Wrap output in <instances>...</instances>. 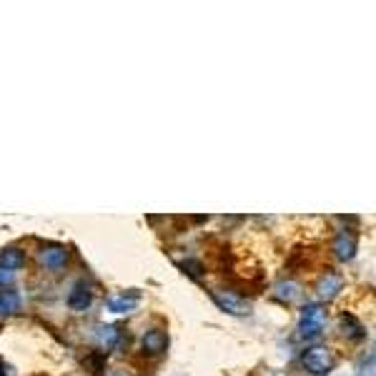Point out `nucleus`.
<instances>
[{
  "mask_svg": "<svg viewBox=\"0 0 376 376\" xmlns=\"http://www.w3.org/2000/svg\"><path fill=\"white\" fill-rule=\"evenodd\" d=\"M274 296L279 299V301H284V304H294V301H299V299H301V286H299V284H294V281H281V284H276Z\"/></svg>",
  "mask_w": 376,
  "mask_h": 376,
  "instance_id": "ddd939ff",
  "label": "nucleus"
},
{
  "mask_svg": "<svg viewBox=\"0 0 376 376\" xmlns=\"http://www.w3.org/2000/svg\"><path fill=\"white\" fill-rule=\"evenodd\" d=\"M334 364H336L334 354L326 346H308L301 354V366L313 376H326L328 371L334 369Z\"/></svg>",
  "mask_w": 376,
  "mask_h": 376,
  "instance_id": "f03ea898",
  "label": "nucleus"
},
{
  "mask_svg": "<svg viewBox=\"0 0 376 376\" xmlns=\"http://www.w3.org/2000/svg\"><path fill=\"white\" fill-rule=\"evenodd\" d=\"M326 326V308L321 304H306L299 316V336L301 339H316Z\"/></svg>",
  "mask_w": 376,
  "mask_h": 376,
  "instance_id": "f257e3e1",
  "label": "nucleus"
},
{
  "mask_svg": "<svg viewBox=\"0 0 376 376\" xmlns=\"http://www.w3.org/2000/svg\"><path fill=\"white\" fill-rule=\"evenodd\" d=\"M0 376H8V371H6V366L0 364Z\"/></svg>",
  "mask_w": 376,
  "mask_h": 376,
  "instance_id": "6ab92c4d",
  "label": "nucleus"
},
{
  "mask_svg": "<svg viewBox=\"0 0 376 376\" xmlns=\"http://www.w3.org/2000/svg\"><path fill=\"white\" fill-rule=\"evenodd\" d=\"M0 266L16 274L18 269H23V266H26V254H23L18 246H8V249L0 251Z\"/></svg>",
  "mask_w": 376,
  "mask_h": 376,
  "instance_id": "9d476101",
  "label": "nucleus"
},
{
  "mask_svg": "<svg viewBox=\"0 0 376 376\" xmlns=\"http://www.w3.org/2000/svg\"><path fill=\"white\" fill-rule=\"evenodd\" d=\"M108 311H113V313H131V311H136V306H138V294H118V296H111L108 299Z\"/></svg>",
  "mask_w": 376,
  "mask_h": 376,
  "instance_id": "9b49d317",
  "label": "nucleus"
},
{
  "mask_svg": "<svg viewBox=\"0 0 376 376\" xmlns=\"http://www.w3.org/2000/svg\"><path fill=\"white\" fill-rule=\"evenodd\" d=\"M361 376H374V354L369 356V366H361Z\"/></svg>",
  "mask_w": 376,
  "mask_h": 376,
  "instance_id": "a211bd4d",
  "label": "nucleus"
},
{
  "mask_svg": "<svg viewBox=\"0 0 376 376\" xmlns=\"http://www.w3.org/2000/svg\"><path fill=\"white\" fill-rule=\"evenodd\" d=\"M339 323H341V331H344L346 339H351V341H361V339H364V336H366L364 323H361L356 316H351V313H341Z\"/></svg>",
  "mask_w": 376,
  "mask_h": 376,
  "instance_id": "1a4fd4ad",
  "label": "nucleus"
},
{
  "mask_svg": "<svg viewBox=\"0 0 376 376\" xmlns=\"http://www.w3.org/2000/svg\"><path fill=\"white\" fill-rule=\"evenodd\" d=\"M23 306V299L18 291H13V289H3L0 291V316H13V313H18Z\"/></svg>",
  "mask_w": 376,
  "mask_h": 376,
  "instance_id": "f8f14e48",
  "label": "nucleus"
},
{
  "mask_svg": "<svg viewBox=\"0 0 376 376\" xmlns=\"http://www.w3.org/2000/svg\"><path fill=\"white\" fill-rule=\"evenodd\" d=\"M334 254H336V259H341V261H351V259H354V254H356V239L351 236L349 231H341L339 236L334 239Z\"/></svg>",
  "mask_w": 376,
  "mask_h": 376,
  "instance_id": "6e6552de",
  "label": "nucleus"
},
{
  "mask_svg": "<svg viewBox=\"0 0 376 376\" xmlns=\"http://www.w3.org/2000/svg\"><path fill=\"white\" fill-rule=\"evenodd\" d=\"M96 339H98V344H101L103 349H113V346L118 344V339H121V331H118L116 326H111V323H98V326H96Z\"/></svg>",
  "mask_w": 376,
  "mask_h": 376,
  "instance_id": "4468645a",
  "label": "nucleus"
},
{
  "mask_svg": "<svg viewBox=\"0 0 376 376\" xmlns=\"http://www.w3.org/2000/svg\"><path fill=\"white\" fill-rule=\"evenodd\" d=\"M68 259H70L68 249H65V246H58V244L43 246V249L38 251V264L48 271H60L65 264H68Z\"/></svg>",
  "mask_w": 376,
  "mask_h": 376,
  "instance_id": "20e7f679",
  "label": "nucleus"
},
{
  "mask_svg": "<svg viewBox=\"0 0 376 376\" xmlns=\"http://www.w3.org/2000/svg\"><path fill=\"white\" fill-rule=\"evenodd\" d=\"M213 301L218 304V308L226 313H233V316H249L251 313V304L246 299L236 296L231 291H211Z\"/></svg>",
  "mask_w": 376,
  "mask_h": 376,
  "instance_id": "7ed1b4c3",
  "label": "nucleus"
},
{
  "mask_svg": "<svg viewBox=\"0 0 376 376\" xmlns=\"http://www.w3.org/2000/svg\"><path fill=\"white\" fill-rule=\"evenodd\" d=\"M103 359H106V354H103V351L88 356V366L93 369V374H103Z\"/></svg>",
  "mask_w": 376,
  "mask_h": 376,
  "instance_id": "dca6fc26",
  "label": "nucleus"
},
{
  "mask_svg": "<svg viewBox=\"0 0 376 376\" xmlns=\"http://www.w3.org/2000/svg\"><path fill=\"white\" fill-rule=\"evenodd\" d=\"M13 279H16V274L0 266V286H3V289H6V286H11V284H13Z\"/></svg>",
  "mask_w": 376,
  "mask_h": 376,
  "instance_id": "f3484780",
  "label": "nucleus"
},
{
  "mask_svg": "<svg viewBox=\"0 0 376 376\" xmlns=\"http://www.w3.org/2000/svg\"><path fill=\"white\" fill-rule=\"evenodd\" d=\"M166 346H168V336H166L163 328H151V331H146L144 334V339H141V349L151 356L163 354Z\"/></svg>",
  "mask_w": 376,
  "mask_h": 376,
  "instance_id": "423d86ee",
  "label": "nucleus"
},
{
  "mask_svg": "<svg viewBox=\"0 0 376 376\" xmlns=\"http://www.w3.org/2000/svg\"><path fill=\"white\" fill-rule=\"evenodd\" d=\"M90 304H93V291H90L85 284H78V286L73 289V291L68 294V308L73 313H83L90 308Z\"/></svg>",
  "mask_w": 376,
  "mask_h": 376,
  "instance_id": "0eeeda50",
  "label": "nucleus"
},
{
  "mask_svg": "<svg viewBox=\"0 0 376 376\" xmlns=\"http://www.w3.org/2000/svg\"><path fill=\"white\" fill-rule=\"evenodd\" d=\"M341 289H344V276L336 274V271H326L316 284V294H318V299H323V301L336 299Z\"/></svg>",
  "mask_w": 376,
  "mask_h": 376,
  "instance_id": "39448f33",
  "label": "nucleus"
},
{
  "mask_svg": "<svg viewBox=\"0 0 376 376\" xmlns=\"http://www.w3.org/2000/svg\"><path fill=\"white\" fill-rule=\"evenodd\" d=\"M181 266H183L186 274L193 276V279H201V276H203V264H201V261L188 259V261H183V264H181Z\"/></svg>",
  "mask_w": 376,
  "mask_h": 376,
  "instance_id": "2eb2a0df",
  "label": "nucleus"
}]
</instances>
